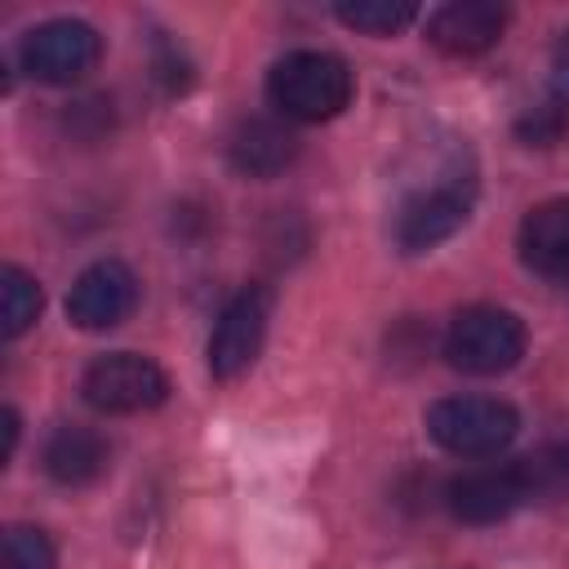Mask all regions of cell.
<instances>
[{
  "mask_svg": "<svg viewBox=\"0 0 569 569\" xmlns=\"http://www.w3.org/2000/svg\"><path fill=\"white\" fill-rule=\"evenodd\" d=\"M351 67L338 58V53H325V49H298V53H284L271 76H267V98L280 116L289 120H333L347 102H351Z\"/></svg>",
  "mask_w": 569,
  "mask_h": 569,
  "instance_id": "1",
  "label": "cell"
},
{
  "mask_svg": "<svg viewBox=\"0 0 569 569\" xmlns=\"http://www.w3.org/2000/svg\"><path fill=\"white\" fill-rule=\"evenodd\" d=\"M520 431V418L498 396H445L427 409V436L458 458H493Z\"/></svg>",
  "mask_w": 569,
  "mask_h": 569,
  "instance_id": "2",
  "label": "cell"
},
{
  "mask_svg": "<svg viewBox=\"0 0 569 569\" xmlns=\"http://www.w3.org/2000/svg\"><path fill=\"white\" fill-rule=\"evenodd\" d=\"M445 356L462 373H502L525 356V325L502 307H467L449 320Z\"/></svg>",
  "mask_w": 569,
  "mask_h": 569,
  "instance_id": "3",
  "label": "cell"
},
{
  "mask_svg": "<svg viewBox=\"0 0 569 569\" xmlns=\"http://www.w3.org/2000/svg\"><path fill=\"white\" fill-rule=\"evenodd\" d=\"M80 391L98 413H142V409L164 405L169 378L156 360L138 351H111L84 369Z\"/></svg>",
  "mask_w": 569,
  "mask_h": 569,
  "instance_id": "4",
  "label": "cell"
},
{
  "mask_svg": "<svg viewBox=\"0 0 569 569\" xmlns=\"http://www.w3.org/2000/svg\"><path fill=\"white\" fill-rule=\"evenodd\" d=\"M102 53V40L89 22L80 18H53V22H40L22 36L18 44V58H22V71L36 76L40 84H71L80 76L93 71Z\"/></svg>",
  "mask_w": 569,
  "mask_h": 569,
  "instance_id": "5",
  "label": "cell"
},
{
  "mask_svg": "<svg viewBox=\"0 0 569 569\" xmlns=\"http://www.w3.org/2000/svg\"><path fill=\"white\" fill-rule=\"evenodd\" d=\"M471 200H476V187H471V178H462V173H445V178H436L431 187L413 191V196L400 204V213H396V240H400V249L422 253V249L449 240V236L467 222Z\"/></svg>",
  "mask_w": 569,
  "mask_h": 569,
  "instance_id": "6",
  "label": "cell"
},
{
  "mask_svg": "<svg viewBox=\"0 0 569 569\" xmlns=\"http://www.w3.org/2000/svg\"><path fill=\"white\" fill-rule=\"evenodd\" d=\"M267 320H271V293L262 284H244L218 316L213 333H209V373L213 378H240L267 338Z\"/></svg>",
  "mask_w": 569,
  "mask_h": 569,
  "instance_id": "7",
  "label": "cell"
},
{
  "mask_svg": "<svg viewBox=\"0 0 569 569\" xmlns=\"http://www.w3.org/2000/svg\"><path fill=\"white\" fill-rule=\"evenodd\" d=\"M525 502H533L529 480L520 458L516 462H489V467H471L462 476L449 480V511L467 525H493L507 520L511 511H520Z\"/></svg>",
  "mask_w": 569,
  "mask_h": 569,
  "instance_id": "8",
  "label": "cell"
},
{
  "mask_svg": "<svg viewBox=\"0 0 569 569\" xmlns=\"http://www.w3.org/2000/svg\"><path fill=\"white\" fill-rule=\"evenodd\" d=\"M133 307H138V276L120 258L89 262L67 293V316L80 329H116L120 320L133 316Z\"/></svg>",
  "mask_w": 569,
  "mask_h": 569,
  "instance_id": "9",
  "label": "cell"
},
{
  "mask_svg": "<svg viewBox=\"0 0 569 569\" xmlns=\"http://www.w3.org/2000/svg\"><path fill=\"white\" fill-rule=\"evenodd\" d=\"M507 27V9L493 0H453L427 18V40L453 58L485 53Z\"/></svg>",
  "mask_w": 569,
  "mask_h": 569,
  "instance_id": "10",
  "label": "cell"
},
{
  "mask_svg": "<svg viewBox=\"0 0 569 569\" xmlns=\"http://www.w3.org/2000/svg\"><path fill=\"white\" fill-rule=\"evenodd\" d=\"M516 244L529 271L547 280H569V196L529 209Z\"/></svg>",
  "mask_w": 569,
  "mask_h": 569,
  "instance_id": "11",
  "label": "cell"
},
{
  "mask_svg": "<svg viewBox=\"0 0 569 569\" xmlns=\"http://www.w3.org/2000/svg\"><path fill=\"white\" fill-rule=\"evenodd\" d=\"M293 151H298L293 133H289L280 120H267V116L240 120L236 133H231V142H227L231 164H236L240 173H249V178H271V173H280V169L293 160Z\"/></svg>",
  "mask_w": 569,
  "mask_h": 569,
  "instance_id": "12",
  "label": "cell"
},
{
  "mask_svg": "<svg viewBox=\"0 0 569 569\" xmlns=\"http://www.w3.org/2000/svg\"><path fill=\"white\" fill-rule=\"evenodd\" d=\"M44 471L58 485H89V480H98L107 471V440L93 427L62 422L44 440Z\"/></svg>",
  "mask_w": 569,
  "mask_h": 569,
  "instance_id": "13",
  "label": "cell"
},
{
  "mask_svg": "<svg viewBox=\"0 0 569 569\" xmlns=\"http://www.w3.org/2000/svg\"><path fill=\"white\" fill-rule=\"evenodd\" d=\"M40 284L36 276H27L22 267H4L0 271V320H4V338H18L36 325L40 316Z\"/></svg>",
  "mask_w": 569,
  "mask_h": 569,
  "instance_id": "14",
  "label": "cell"
},
{
  "mask_svg": "<svg viewBox=\"0 0 569 569\" xmlns=\"http://www.w3.org/2000/svg\"><path fill=\"white\" fill-rule=\"evenodd\" d=\"M333 13H338V22H347L365 36H391V31L409 27L418 9L409 0H342Z\"/></svg>",
  "mask_w": 569,
  "mask_h": 569,
  "instance_id": "15",
  "label": "cell"
},
{
  "mask_svg": "<svg viewBox=\"0 0 569 569\" xmlns=\"http://www.w3.org/2000/svg\"><path fill=\"white\" fill-rule=\"evenodd\" d=\"M533 502L538 498H569V445H542L529 458H520Z\"/></svg>",
  "mask_w": 569,
  "mask_h": 569,
  "instance_id": "16",
  "label": "cell"
},
{
  "mask_svg": "<svg viewBox=\"0 0 569 569\" xmlns=\"http://www.w3.org/2000/svg\"><path fill=\"white\" fill-rule=\"evenodd\" d=\"M53 542L31 529V525H13L4 533V569H53Z\"/></svg>",
  "mask_w": 569,
  "mask_h": 569,
  "instance_id": "17",
  "label": "cell"
},
{
  "mask_svg": "<svg viewBox=\"0 0 569 569\" xmlns=\"http://www.w3.org/2000/svg\"><path fill=\"white\" fill-rule=\"evenodd\" d=\"M551 84H556L560 102H569V31H565V40L556 44V58H551Z\"/></svg>",
  "mask_w": 569,
  "mask_h": 569,
  "instance_id": "18",
  "label": "cell"
}]
</instances>
